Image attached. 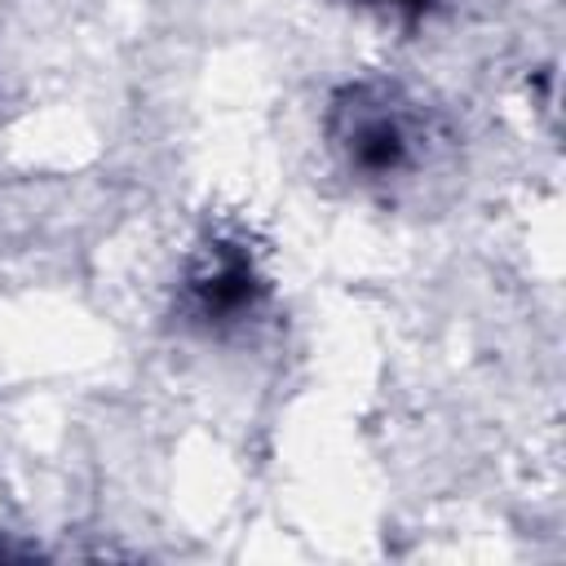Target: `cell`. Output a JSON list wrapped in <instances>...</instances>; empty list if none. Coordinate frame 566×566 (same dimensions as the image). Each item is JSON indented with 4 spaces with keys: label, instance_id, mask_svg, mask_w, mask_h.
Segmentation results:
<instances>
[{
    "label": "cell",
    "instance_id": "1",
    "mask_svg": "<svg viewBox=\"0 0 566 566\" xmlns=\"http://www.w3.org/2000/svg\"><path fill=\"white\" fill-rule=\"evenodd\" d=\"M332 137L349 159V168L367 177L402 172L416 155V124L398 102H389L376 88H349L345 102H336Z\"/></svg>",
    "mask_w": 566,
    "mask_h": 566
},
{
    "label": "cell",
    "instance_id": "3",
    "mask_svg": "<svg viewBox=\"0 0 566 566\" xmlns=\"http://www.w3.org/2000/svg\"><path fill=\"white\" fill-rule=\"evenodd\" d=\"M367 4H385V9H394V13H402V18H420L433 0H367Z\"/></svg>",
    "mask_w": 566,
    "mask_h": 566
},
{
    "label": "cell",
    "instance_id": "2",
    "mask_svg": "<svg viewBox=\"0 0 566 566\" xmlns=\"http://www.w3.org/2000/svg\"><path fill=\"white\" fill-rule=\"evenodd\" d=\"M261 301V279L252 270V256L239 243L212 239L199 248L181 279V310L203 327L243 323Z\"/></svg>",
    "mask_w": 566,
    "mask_h": 566
}]
</instances>
